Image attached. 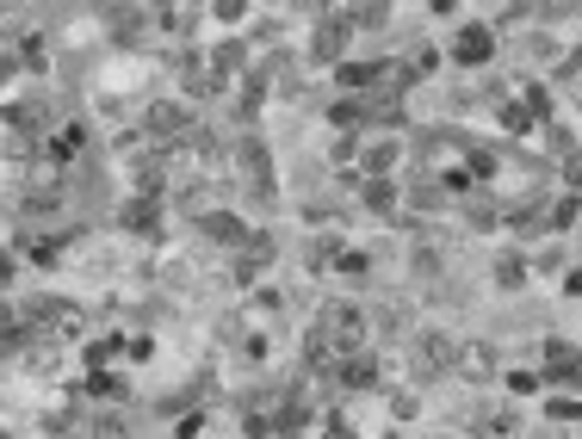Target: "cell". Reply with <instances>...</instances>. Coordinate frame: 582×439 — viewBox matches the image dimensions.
Instances as JSON below:
<instances>
[{"mask_svg":"<svg viewBox=\"0 0 582 439\" xmlns=\"http://www.w3.org/2000/svg\"><path fill=\"white\" fill-rule=\"evenodd\" d=\"M453 68H465V75H477V68H489L496 63V25L489 19H465L453 38H446V50H441Z\"/></svg>","mask_w":582,"mask_h":439,"instance_id":"6da1fadb","label":"cell"},{"mask_svg":"<svg viewBox=\"0 0 582 439\" xmlns=\"http://www.w3.org/2000/svg\"><path fill=\"white\" fill-rule=\"evenodd\" d=\"M192 236L199 242H211V248H248V217L242 211H223V204H205L199 217H192Z\"/></svg>","mask_w":582,"mask_h":439,"instance_id":"7a4b0ae2","label":"cell"},{"mask_svg":"<svg viewBox=\"0 0 582 439\" xmlns=\"http://www.w3.org/2000/svg\"><path fill=\"white\" fill-rule=\"evenodd\" d=\"M347 44H353V25H347L341 7H335V13H316V25H310V63L316 68L347 63Z\"/></svg>","mask_w":582,"mask_h":439,"instance_id":"3957f363","label":"cell"},{"mask_svg":"<svg viewBox=\"0 0 582 439\" xmlns=\"http://www.w3.org/2000/svg\"><path fill=\"white\" fill-rule=\"evenodd\" d=\"M403 168V142L396 137H360V156H353V173L360 180H396Z\"/></svg>","mask_w":582,"mask_h":439,"instance_id":"277c9868","label":"cell"},{"mask_svg":"<svg viewBox=\"0 0 582 439\" xmlns=\"http://www.w3.org/2000/svg\"><path fill=\"white\" fill-rule=\"evenodd\" d=\"M458 346L465 341H458L453 329H422L415 334V365H422L427 377H441V372H453L458 365Z\"/></svg>","mask_w":582,"mask_h":439,"instance_id":"5b68a950","label":"cell"},{"mask_svg":"<svg viewBox=\"0 0 582 439\" xmlns=\"http://www.w3.org/2000/svg\"><path fill=\"white\" fill-rule=\"evenodd\" d=\"M118 229L137 242H156L161 236V199H142V192H130L125 204H118Z\"/></svg>","mask_w":582,"mask_h":439,"instance_id":"8992f818","label":"cell"},{"mask_svg":"<svg viewBox=\"0 0 582 439\" xmlns=\"http://www.w3.org/2000/svg\"><path fill=\"white\" fill-rule=\"evenodd\" d=\"M489 279H496V291H527V285H533V260H527L520 248H496Z\"/></svg>","mask_w":582,"mask_h":439,"instance_id":"52a82bcc","label":"cell"},{"mask_svg":"<svg viewBox=\"0 0 582 439\" xmlns=\"http://www.w3.org/2000/svg\"><path fill=\"white\" fill-rule=\"evenodd\" d=\"M496 346L489 341H465L458 346V365H453V377H472V384H496Z\"/></svg>","mask_w":582,"mask_h":439,"instance_id":"ba28073f","label":"cell"},{"mask_svg":"<svg viewBox=\"0 0 582 439\" xmlns=\"http://www.w3.org/2000/svg\"><path fill=\"white\" fill-rule=\"evenodd\" d=\"M360 204L378 211V217H396L403 211V186L396 180H360Z\"/></svg>","mask_w":582,"mask_h":439,"instance_id":"9c48e42d","label":"cell"},{"mask_svg":"<svg viewBox=\"0 0 582 439\" xmlns=\"http://www.w3.org/2000/svg\"><path fill=\"white\" fill-rule=\"evenodd\" d=\"M205 13L218 19L223 32H248L254 25V0H205Z\"/></svg>","mask_w":582,"mask_h":439,"instance_id":"30bf717a","label":"cell"},{"mask_svg":"<svg viewBox=\"0 0 582 439\" xmlns=\"http://www.w3.org/2000/svg\"><path fill=\"white\" fill-rule=\"evenodd\" d=\"M87 439H130V415H118V408H94Z\"/></svg>","mask_w":582,"mask_h":439,"instance_id":"8fae6325","label":"cell"},{"mask_svg":"<svg viewBox=\"0 0 582 439\" xmlns=\"http://www.w3.org/2000/svg\"><path fill=\"white\" fill-rule=\"evenodd\" d=\"M341 13H347V25L360 32V25H384V19H391V0H347Z\"/></svg>","mask_w":582,"mask_h":439,"instance_id":"7c38bea8","label":"cell"},{"mask_svg":"<svg viewBox=\"0 0 582 439\" xmlns=\"http://www.w3.org/2000/svg\"><path fill=\"white\" fill-rule=\"evenodd\" d=\"M384 415H391V427L422 421V396H415V390H391V396H384Z\"/></svg>","mask_w":582,"mask_h":439,"instance_id":"4fadbf2b","label":"cell"},{"mask_svg":"<svg viewBox=\"0 0 582 439\" xmlns=\"http://www.w3.org/2000/svg\"><path fill=\"white\" fill-rule=\"evenodd\" d=\"M87 396L106 403V408H118V403H125V377H118V372H94V377H87Z\"/></svg>","mask_w":582,"mask_h":439,"instance_id":"5bb4252c","label":"cell"},{"mask_svg":"<svg viewBox=\"0 0 582 439\" xmlns=\"http://www.w3.org/2000/svg\"><path fill=\"white\" fill-rule=\"evenodd\" d=\"M502 384H508V403H527V396L546 390V377H539V372H508Z\"/></svg>","mask_w":582,"mask_h":439,"instance_id":"9a60e30c","label":"cell"},{"mask_svg":"<svg viewBox=\"0 0 582 439\" xmlns=\"http://www.w3.org/2000/svg\"><path fill=\"white\" fill-rule=\"evenodd\" d=\"M546 421H582V396H551L546 390Z\"/></svg>","mask_w":582,"mask_h":439,"instance_id":"2e32d148","label":"cell"},{"mask_svg":"<svg viewBox=\"0 0 582 439\" xmlns=\"http://www.w3.org/2000/svg\"><path fill=\"white\" fill-rule=\"evenodd\" d=\"M316 439H360V427L347 421L341 408H329V415H322V433H316Z\"/></svg>","mask_w":582,"mask_h":439,"instance_id":"e0dca14e","label":"cell"},{"mask_svg":"<svg viewBox=\"0 0 582 439\" xmlns=\"http://www.w3.org/2000/svg\"><path fill=\"white\" fill-rule=\"evenodd\" d=\"M19 68H25V63H19V50H13V44H0V87H7Z\"/></svg>","mask_w":582,"mask_h":439,"instance_id":"ac0fdd59","label":"cell"},{"mask_svg":"<svg viewBox=\"0 0 582 439\" xmlns=\"http://www.w3.org/2000/svg\"><path fill=\"white\" fill-rule=\"evenodd\" d=\"M427 13H434V19H458L465 7H458V0H427Z\"/></svg>","mask_w":582,"mask_h":439,"instance_id":"d6986e66","label":"cell"},{"mask_svg":"<svg viewBox=\"0 0 582 439\" xmlns=\"http://www.w3.org/2000/svg\"><path fill=\"white\" fill-rule=\"evenodd\" d=\"M564 298H582V267L564 272Z\"/></svg>","mask_w":582,"mask_h":439,"instance_id":"ffe728a7","label":"cell"},{"mask_svg":"<svg viewBox=\"0 0 582 439\" xmlns=\"http://www.w3.org/2000/svg\"><path fill=\"white\" fill-rule=\"evenodd\" d=\"M13 272H19V260H13V254H7V248H0V285L13 279Z\"/></svg>","mask_w":582,"mask_h":439,"instance_id":"44dd1931","label":"cell"},{"mask_svg":"<svg viewBox=\"0 0 582 439\" xmlns=\"http://www.w3.org/2000/svg\"><path fill=\"white\" fill-rule=\"evenodd\" d=\"M378 439H410V433H403V427H384V433H378Z\"/></svg>","mask_w":582,"mask_h":439,"instance_id":"7402d4cb","label":"cell"},{"mask_svg":"<svg viewBox=\"0 0 582 439\" xmlns=\"http://www.w3.org/2000/svg\"><path fill=\"white\" fill-rule=\"evenodd\" d=\"M539 439H564V433H539Z\"/></svg>","mask_w":582,"mask_h":439,"instance_id":"603a6c76","label":"cell"},{"mask_svg":"<svg viewBox=\"0 0 582 439\" xmlns=\"http://www.w3.org/2000/svg\"><path fill=\"white\" fill-rule=\"evenodd\" d=\"M527 7H533V0H527Z\"/></svg>","mask_w":582,"mask_h":439,"instance_id":"cb8c5ba5","label":"cell"}]
</instances>
